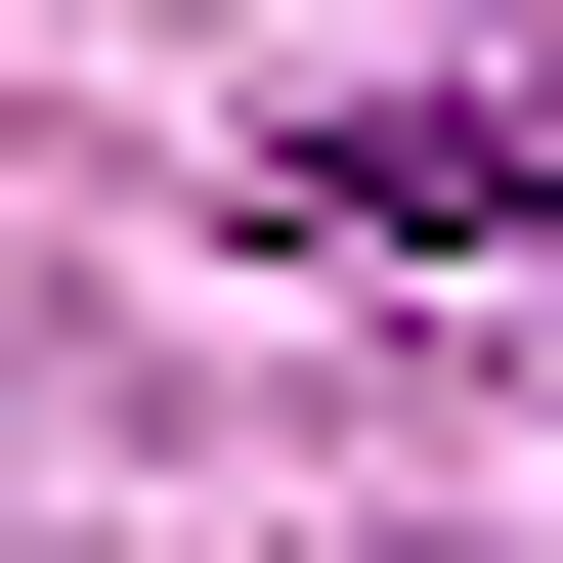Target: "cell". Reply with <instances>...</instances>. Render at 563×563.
I'll return each mask as SVG.
<instances>
[{
    "label": "cell",
    "mask_w": 563,
    "mask_h": 563,
    "mask_svg": "<svg viewBox=\"0 0 563 563\" xmlns=\"http://www.w3.org/2000/svg\"><path fill=\"white\" fill-rule=\"evenodd\" d=\"M303 217H347V261H520V131H477V87H390V131H303Z\"/></svg>",
    "instance_id": "6da1fadb"
}]
</instances>
